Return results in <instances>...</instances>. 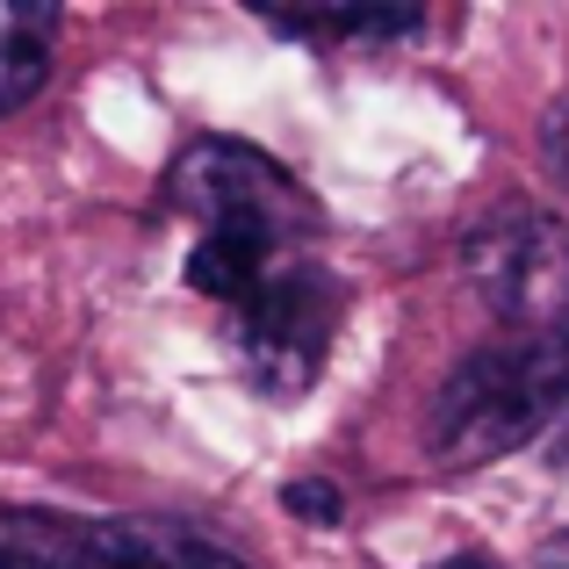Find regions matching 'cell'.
Masks as SVG:
<instances>
[{
	"label": "cell",
	"mask_w": 569,
	"mask_h": 569,
	"mask_svg": "<svg viewBox=\"0 0 569 569\" xmlns=\"http://www.w3.org/2000/svg\"><path fill=\"white\" fill-rule=\"evenodd\" d=\"M569 418V332H519L455 361L426 411V455L440 469H483Z\"/></svg>",
	"instance_id": "obj_1"
},
{
	"label": "cell",
	"mask_w": 569,
	"mask_h": 569,
	"mask_svg": "<svg viewBox=\"0 0 569 569\" xmlns=\"http://www.w3.org/2000/svg\"><path fill=\"white\" fill-rule=\"evenodd\" d=\"M167 202L202 238H238L281 260H310L318 238V202L303 194V181L238 138H194L167 173Z\"/></svg>",
	"instance_id": "obj_2"
},
{
	"label": "cell",
	"mask_w": 569,
	"mask_h": 569,
	"mask_svg": "<svg viewBox=\"0 0 569 569\" xmlns=\"http://www.w3.org/2000/svg\"><path fill=\"white\" fill-rule=\"evenodd\" d=\"M0 569H252L188 519L0 512Z\"/></svg>",
	"instance_id": "obj_3"
},
{
	"label": "cell",
	"mask_w": 569,
	"mask_h": 569,
	"mask_svg": "<svg viewBox=\"0 0 569 569\" xmlns=\"http://www.w3.org/2000/svg\"><path fill=\"white\" fill-rule=\"evenodd\" d=\"M476 296L512 332H562L569 325V223L533 202H505L461 246Z\"/></svg>",
	"instance_id": "obj_4"
},
{
	"label": "cell",
	"mask_w": 569,
	"mask_h": 569,
	"mask_svg": "<svg viewBox=\"0 0 569 569\" xmlns=\"http://www.w3.org/2000/svg\"><path fill=\"white\" fill-rule=\"evenodd\" d=\"M339 310H347V296H339V281L318 260L274 267L260 281V296L238 303V361H246V382L274 403H296L325 376Z\"/></svg>",
	"instance_id": "obj_5"
},
{
	"label": "cell",
	"mask_w": 569,
	"mask_h": 569,
	"mask_svg": "<svg viewBox=\"0 0 569 569\" xmlns=\"http://www.w3.org/2000/svg\"><path fill=\"white\" fill-rule=\"evenodd\" d=\"M51 29L58 8H8V29H0V116L29 109L51 80Z\"/></svg>",
	"instance_id": "obj_6"
},
{
	"label": "cell",
	"mask_w": 569,
	"mask_h": 569,
	"mask_svg": "<svg viewBox=\"0 0 569 569\" xmlns=\"http://www.w3.org/2000/svg\"><path fill=\"white\" fill-rule=\"evenodd\" d=\"M281 37H318V43H397L418 29L411 8H318V14H267Z\"/></svg>",
	"instance_id": "obj_7"
},
{
	"label": "cell",
	"mask_w": 569,
	"mask_h": 569,
	"mask_svg": "<svg viewBox=\"0 0 569 569\" xmlns=\"http://www.w3.org/2000/svg\"><path fill=\"white\" fill-rule=\"evenodd\" d=\"M281 498H289V512H303L310 527H339V519H347V498H339L332 483H289Z\"/></svg>",
	"instance_id": "obj_8"
},
{
	"label": "cell",
	"mask_w": 569,
	"mask_h": 569,
	"mask_svg": "<svg viewBox=\"0 0 569 569\" xmlns=\"http://www.w3.org/2000/svg\"><path fill=\"white\" fill-rule=\"evenodd\" d=\"M541 159H548V173L569 188V101H556V109L541 116Z\"/></svg>",
	"instance_id": "obj_9"
},
{
	"label": "cell",
	"mask_w": 569,
	"mask_h": 569,
	"mask_svg": "<svg viewBox=\"0 0 569 569\" xmlns=\"http://www.w3.org/2000/svg\"><path fill=\"white\" fill-rule=\"evenodd\" d=\"M533 569H569V533H548V541L533 548Z\"/></svg>",
	"instance_id": "obj_10"
},
{
	"label": "cell",
	"mask_w": 569,
	"mask_h": 569,
	"mask_svg": "<svg viewBox=\"0 0 569 569\" xmlns=\"http://www.w3.org/2000/svg\"><path fill=\"white\" fill-rule=\"evenodd\" d=\"M440 569H498L490 556H455V562H440Z\"/></svg>",
	"instance_id": "obj_11"
},
{
	"label": "cell",
	"mask_w": 569,
	"mask_h": 569,
	"mask_svg": "<svg viewBox=\"0 0 569 569\" xmlns=\"http://www.w3.org/2000/svg\"><path fill=\"white\" fill-rule=\"evenodd\" d=\"M562 426H569V418H562Z\"/></svg>",
	"instance_id": "obj_12"
}]
</instances>
